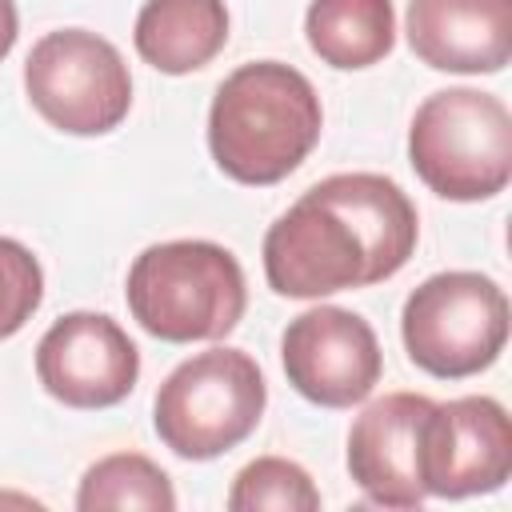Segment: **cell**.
<instances>
[{
  "mask_svg": "<svg viewBox=\"0 0 512 512\" xmlns=\"http://www.w3.org/2000/svg\"><path fill=\"white\" fill-rule=\"evenodd\" d=\"M132 40L144 64L184 76L228 44V8L224 0H144Z\"/></svg>",
  "mask_w": 512,
  "mask_h": 512,
  "instance_id": "cell-13",
  "label": "cell"
},
{
  "mask_svg": "<svg viewBox=\"0 0 512 512\" xmlns=\"http://www.w3.org/2000/svg\"><path fill=\"white\" fill-rule=\"evenodd\" d=\"M304 36L332 68H372L396 44V12L392 0H312L304 12Z\"/></svg>",
  "mask_w": 512,
  "mask_h": 512,
  "instance_id": "cell-14",
  "label": "cell"
},
{
  "mask_svg": "<svg viewBox=\"0 0 512 512\" xmlns=\"http://www.w3.org/2000/svg\"><path fill=\"white\" fill-rule=\"evenodd\" d=\"M280 360L288 384L320 408L360 404L384 368L380 340L360 312L320 304L288 320L280 336Z\"/></svg>",
  "mask_w": 512,
  "mask_h": 512,
  "instance_id": "cell-8",
  "label": "cell"
},
{
  "mask_svg": "<svg viewBox=\"0 0 512 512\" xmlns=\"http://www.w3.org/2000/svg\"><path fill=\"white\" fill-rule=\"evenodd\" d=\"M80 512H104V508H148V512H172L176 492L160 464H152L140 452H112L96 460L80 476L76 492Z\"/></svg>",
  "mask_w": 512,
  "mask_h": 512,
  "instance_id": "cell-15",
  "label": "cell"
},
{
  "mask_svg": "<svg viewBox=\"0 0 512 512\" xmlns=\"http://www.w3.org/2000/svg\"><path fill=\"white\" fill-rule=\"evenodd\" d=\"M228 508L232 512H316L320 508V492L312 484V476L284 456H256L252 464H244L232 480L228 492Z\"/></svg>",
  "mask_w": 512,
  "mask_h": 512,
  "instance_id": "cell-16",
  "label": "cell"
},
{
  "mask_svg": "<svg viewBox=\"0 0 512 512\" xmlns=\"http://www.w3.org/2000/svg\"><path fill=\"white\" fill-rule=\"evenodd\" d=\"M432 404L436 400L416 392H388L352 420L348 472L372 504L420 508L428 500L420 480V444Z\"/></svg>",
  "mask_w": 512,
  "mask_h": 512,
  "instance_id": "cell-11",
  "label": "cell"
},
{
  "mask_svg": "<svg viewBox=\"0 0 512 512\" xmlns=\"http://www.w3.org/2000/svg\"><path fill=\"white\" fill-rule=\"evenodd\" d=\"M408 44L436 72L488 76L512 60V0H408Z\"/></svg>",
  "mask_w": 512,
  "mask_h": 512,
  "instance_id": "cell-12",
  "label": "cell"
},
{
  "mask_svg": "<svg viewBox=\"0 0 512 512\" xmlns=\"http://www.w3.org/2000/svg\"><path fill=\"white\" fill-rule=\"evenodd\" d=\"M512 472V424L500 400L460 396L432 404L420 444V480L428 496L464 500L504 488Z\"/></svg>",
  "mask_w": 512,
  "mask_h": 512,
  "instance_id": "cell-9",
  "label": "cell"
},
{
  "mask_svg": "<svg viewBox=\"0 0 512 512\" xmlns=\"http://www.w3.org/2000/svg\"><path fill=\"white\" fill-rule=\"evenodd\" d=\"M124 296L132 320L168 344L220 340L248 308L240 260L212 240H164L144 248L128 268Z\"/></svg>",
  "mask_w": 512,
  "mask_h": 512,
  "instance_id": "cell-3",
  "label": "cell"
},
{
  "mask_svg": "<svg viewBox=\"0 0 512 512\" xmlns=\"http://www.w3.org/2000/svg\"><path fill=\"white\" fill-rule=\"evenodd\" d=\"M408 360L440 380H464L496 364L508 340V296L484 272H436L400 312Z\"/></svg>",
  "mask_w": 512,
  "mask_h": 512,
  "instance_id": "cell-6",
  "label": "cell"
},
{
  "mask_svg": "<svg viewBox=\"0 0 512 512\" xmlns=\"http://www.w3.org/2000/svg\"><path fill=\"white\" fill-rule=\"evenodd\" d=\"M44 392L68 408H112L140 380V352L104 312H68L36 344Z\"/></svg>",
  "mask_w": 512,
  "mask_h": 512,
  "instance_id": "cell-10",
  "label": "cell"
},
{
  "mask_svg": "<svg viewBox=\"0 0 512 512\" xmlns=\"http://www.w3.org/2000/svg\"><path fill=\"white\" fill-rule=\"evenodd\" d=\"M324 128L320 96L304 72L252 60L224 76L208 108V148L236 184H276L304 164Z\"/></svg>",
  "mask_w": 512,
  "mask_h": 512,
  "instance_id": "cell-2",
  "label": "cell"
},
{
  "mask_svg": "<svg viewBox=\"0 0 512 512\" xmlns=\"http://www.w3.org/2000/svg\"><path fill=\"white\" fill-rule=\"evenodd\" d=\"M16 36H20V16H16V4H12V0H0V60L12 52Z\"/></svg>",
  "mask_w": 512,
  "mask_h": 512,
  "instance_id": "cell-18",
  "label": "cell"
},
{
  "mask_svg": "<svg viewBox=\"0 0 512 512\" xmlns=\"http://www.w3.org/2000/svg\"><path fill=\"white\" fill-rule=\"evenodd\" d=\"M44 300V272L32 248L0 236V340L16 336Z\"/></svg>",
  "mask_w": 512,
  "mask_h": 512,
  "instance_id": "cell-17",
  "label": "cell"
},
{
  "mask_svg": "<svg viewBox=\"0 0 512 512\" xmlns=\"http://www.w3.org/2000/svg\"><path fill=\"white\" fill-rule=\"evenodd\" d=\"M268 404L260 364L240 348H208L176 364L156 392L152 424L184 460H212L244 444Z\"/></svg>",
  "mask_w": 512,
  "mask_h": 512,
  "instance_id": "cell-5",
  "label": "cell"
},
{
  "mask_svg": "<svg viewBox=\"0 0 512 512\" xmlns=\"http://www.w3.org/2000/svg\"><path fill=\"white\" fill-rule=\"evenodd\" d=\"M416 176L444 200H488L512 180V116L480 88L432 92L408 128Z\"/></svg>",
  "mask_w": 512,
  "mask_h": 512,
  "instance_id": "cell-4",
  "label": "cell"
},
{
  "mask_svg": "<svg viewBox=\"0 0 512 512\" xmlns=\"http://www.w3.org/2000/svg\"><path fill=\"white\" fill-rule=\"evenodd\" d=\"M32 108L68 136H104L132 108V76L112 40L88 28H60L24 60Z\"/></svg>",
  "mask_w": 512,
  "mask_h": 512,
  "instance_id": "cell-7",
  "label": "cell"
},
{
  "mask_svg": "<svg viewBox=\"0 0 512 512\" xmlns=\"http://www.w3.org/2000/svg\"><path fill=\"white\" fill-rule=\"evenodd\" d=\"M420 236L408 192L380 172L316 180L264 236V276L276 296L320 300L396 276Z\"/></svg>",
  "mask_w": 512,
  "mask_h": 512,
  "instance_id": "cell-1",
  "label": "cell"
}]
</instances>
